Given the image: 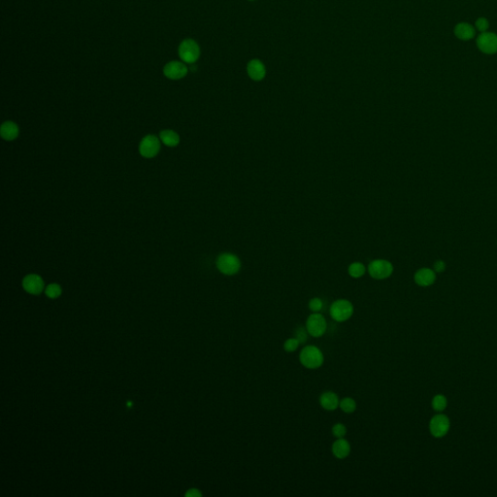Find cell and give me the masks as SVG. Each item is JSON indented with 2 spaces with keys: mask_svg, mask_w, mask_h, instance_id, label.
Wrapping results in <instances>:
<instances>
[{
  "mask_svg": "<svg viewBox=\"0 0 497 497\" xmlns=\"http://www.w3.org/2000/svg\"><path fill=\"white\" fill-rule=\"evenodd\" d=\"M247 73L253 81L260 82L266 76V67L261 60L254 59L251 60L247 64Z\"/></svg>",
  "mask_w": 497,
  "mask_h": 497,
  "instance_id": "cell-11",
  "label": "cell"
},
{
  "mask_svg": "<svg viewBox=\"0 0 497 497\" xmlns=\"http://www.w3.org/2000/svg\"><path fill=\"white\" fill-rule=\"evenodd\" d=\"M327 323L322 314L313 313L306 321V329L308 334L315 338H319L325 333Z\"/></svg>",
  "mask_w": 497,
  "mask_h": 497,
  "instance_id": "cell-5",
  "label": "cell"
},
{
  "mask_svg": "<svg viewBox=\"0 0 497 497\" xmlns=\"http://www.w3.org/2000/svg\"><path fill=\"white\" fill-rule=\"evenodd\" d=\"M299 345H300V342L296 337L288 338L284 343V350L286 351V353H294L299 349Z\"/></svg>",
  "mask_w": 497,
  "mask_h": 497,
  "instance_id": "cell-21",
  "label": "cell"
},
{
  "mask_svg": "<svg viewBox=\"0 0 497 497\" xmlns=\"http://www.w3.org/2000/svg\"><path fill=\"white\" fill-rule=\"evenodd\" d=\"M368 271L370 276L377 279V280H383L385 278H388L393 271L392 264L387 261L384 260H377L373 261L368 267Z\"/></svg>",
  "mask_w": 497,
  "mask_h": 497,
  "instance_id": "cell-7",
  "label": "cell"
},
{
  "mask_svg": "<svg viewBox=\"0 0 497 497\" xmlns=\"http://www.w3.org/2000/svg\"><path fill=\"white\" fill-rule=\"evenodd\" d=\"M435 281V273L433 270L428 268L420 269L415 274V282L422 286H428L432 285Z\"/></svg>",
  "mask_w": 497,
  "mask_h": 497,
  "instance_id": "cell-16",
  "label": "cell"
},
{
  "mask_svg": "<svg viewBox=\"0 0 497 497\" xmlns=\"http://www.w3.org/2000/svg\"><path fill=\"white\" fill-rule=\"evenodd\" d=\"M364 273H365V267L361 262H355L349 266V274L353 278H361Z\"/></svg>",
  "mask_w": 497,
  "mask_h": 497,
  "instance_id": "cell-20",
  "label": "cell"
},
{
  "mask_svg": "<svg viewBox=\"0 0 497 497\" xmlns=\"http://www.w3.org/2000/svg\"><path fill=\"white\" fill-rule=\"evenodd\" d=\"M478 49L485 55L497 54V34L493 32L485 31L481 33L477 38Z\"/></svg>",
  "mask_w": 497,
  "mask_h": 497,
  "instance_id": "cell-6",
  "label": "cell"
},
{
  "mask_svg": "<svg viewBox=\"0 0 497 497\" xmlns=\"http://www.w3.org/2000/svg\"><path fill=\"white\" fill-rule=\"evenodd\" d=\"M202 493L196 488H190L186 492V496L187 497H200Z\"/></svg>",
  "mask_w": 497,
  "mask_h": 497,
  "instance_id": "cell-28",
  "label": "cell"
},
{
  "mask_svg": "<svg viewBox=\"0 0 497 497\" xmlns=\"http://www.w3.org/2000/svg\"><path fill=\"white\" fill-rule=\"evenodd\" d=\"M249 1H255V0H249Z\"/></svg>",
  "mask_w": 497,
  "mask_h": 497,
  "instance_id": "cell-30",
  "label": "cell"
},
{
  "mask_svg": "<svg viewBox=\"0 0 497 497\" xmlns=\"http://www.w3.org/2000/svg\"><path fill=\"white\" fill-rule=\"evenodd\" d=\"M432 407L438 412L444 410L447 407V399L443 395H436L432 400Z\"/></svg>",
  "mask_w": 497,
  "mask_h": 497,
  "instance_id": "cell-22",
  "label": "cell"
},
{
  "mask_svg": "<svg viewBox=\"0 0 497 497\" xmlns=\"http://www.w3.org/2000/svg\"><path fill=\"white\" fill-rule=\"evenodd\" d=\"M332 454L338 460H345L351 454V445L345 438H338L332 445Z\"/></svg>",
  "mask_w": 497,
  "mask_h": 497,
  "instance_id": "cell-13",
  "label": "cell"
},
{
  "mask_svg": "<svg viewBox=\"0 0 497 497\" xmlns=\"http://www.w3.org/2000/svg\"><path fill=\"white\" fill-rule=\"evenodd\" d=\"M0 133L3 139L7 141H12L19 135V126L13 122H5L1 125Z\"/></svg>",
  "mask_w": 497,
  "mask_h": 497,
  "instance_id": "cell-17",
  "label": "cell"
},
{
  "mask_svg": "<svg viewBox=\"0 0 497 497\" xmlns=\"http://www.w3.org/2000/svg\"><path fill=\"white\" fill-rule=\"evenodd\" d=\"M160 138L163 142V144L168 147H175L180 142V137L178 135V133L170 129L162 130L160 134Z\"/></svg>",
  "mask_w": 497,
  "mask_h": 497,
  "instance_id": "cell-18",
  "label": "cell"
},
{
  "mask_svg": "<svg viewBox=\"0 0 497 497\" xmlns=\"http://www.w3.org/2000/svg\"><path fill=\"white\" fill-rule=\"evenodd\" d=\"M323 301L319 297H314L309 301V309L312 313H320L323 309Z\"/></svg>",
  "mask_w": 497,
  "mask_h": 497,
  "instance_id": "cell-25",
  "label": "cell"
},
{
  "mask_svg": "<svg viewBox=\"0 0 497 497\" xmlns=\"http://www.w3.org/2000/svg\"><path fill=\"white\" fill-rule=\"evenodd\" d=\"M445 262H443L442 261H438L437 262H435L434 264V269L436 272H442L445 270Z\"/></svg>",
  "mask_w": 497,
  "mask_h": 497,
  "instance_id": "cell-29",
  "label": "cell"
},
{
  "mask_svg": "<svg viewBox=\"0 0 497 497\" xmlns=\"http://www.w3.org/2000/svg\"><path fill=\"white\" fill-rule=\"evenodd\" d=\"M450 428V421L445 415H436L429 423V429L434 437L440 438L446 435Z\"/></svg>",
  "mask_w": 497,
  "mask_h": 497,
  "instance_id": "cell-9",
  "label": "cell"
},
{
  "mask_svg": "<svg viewBox=\"0 0 497 497\" xmlns=\"http://www.w3.org/2000/svg\"><path fill=\"white\" fill-rule=\"evenodd\" d=\"M320 404L324 410L334 411L339 407L340 400L333 391H325L320 396Z\"/></svg>",
  "mask_w": 497,
  "mask_h": 497,
  "instance_id": "cell-15",
  "label": "cell"
},
{
  "mask_svg": "<svg viewBox=\"0 0 497 497\" xmlns=\"http://www.w3.org/2000/svg\"><path fill=\"white\" fill-rule=\"evenodd\" d=\"M299 361L307 369H317L323 365L324 358L320 349L316 346L309 345L300 352Z\"/></svg>",
  "mask_w": 497,
  "mask_h": 497,
  "instance_id": "cell-1",
  "label": "cell"
},
{
  "mask_svg": "<svg viewBox=\"0 0 497 497\" xmlns=\"http://www.w3.org/2000/svg\"><path fill=\"white\" fill-rule=\"evenodd\" d=\"M330 317L338 323H343L351 319L354 314L353 304L346 299H339L334 301L329 310Z\"/></svg>",
  "mask_w": 497,
  "mask_h": 497,
  "instance_id": "cell-2",
  "label": "cell"
},
{
  "mask_svg": "<svg viewBox=\"0 0 497 497\" xmlns=\"http://www.w3.org/2000/svg\"><path fill=\"white\" fill-rule=\"evenodd\" d=\"M23 286L28 293L39 294L44 288V282L42 278L35 274H30L25 276L23 281Z\"/></svg>",
  "mask_w": 497,
  "mask_h": 497,
  "instance_id": "cell-12",
  "label": "cell"
},
{
  "mask_svg": "<svg viewBox=\"0 0 497 497\" xmlns=\"http://www.w3.org/2000/svg\"><path fill=\"white\" fill-rule=\"evenodd\" d=\"M475 27L478 31L483 33V32L487 31V29L489 27V23L485 18H479L475 23Z\"/></svg>",
  "mask_w": 497,
  "mask_h": 497,
  "instance_id": "cell-26",
  "label": "cell"
},
{
  "mask_svg": "<svg viewBox=\"0 0 497 497\" xmlns=\"http://www.w3.org/2000/svg\"><path fill=\"white\" fill-rule=\"evenodd\" d=\"M332 434L335 437L336 439L338 438H344L346 434H347V427L343 424V423H335L333 426H332Z\"/></svg>",
  "mask_w": 497,
  "mask_h": 497,
  "instance_id": "cell-24",
  "label": "cell"
},
{
  "mask_svg": "<svg viewBox=\"0 0 497 497\" xmlns=\"http://www.w3.org/2000/svg\"><path fill=\"white\" fill-rule=\"evenodd\" d=\"M179 56L186 63H194L200 57L199 45L192 39L184 40L179 47Z\"/></svg>",
  "mask_w": 497,
  "mask_h": 497,
  "instance_id": "cell-3",
  "label": "cell"
},
{
  "mask_svg": "<svg viewBox=\"0 0 497 497\" xmlns=\"http://www.w3.org/2000/svg\"><path fill=\"white\" fill-rule=\"evenodd\" d=\"M307 333H308L307 329H304L302 327L297 328V330L295 332V337L299 339L300 344L304 343V341L307 339Z\"/></svg>",
  "mask_w": 497,
  "mask_h": 497,
  "instance_id": "cell-27",
  "label": "cell"
},
{
  "mask_svg": "<svg viewBox=\"0 0 497 497\" xmlns=\"http://www.w3.org/2000/svg\"><path fill=\"white\" fill-rule=\"evenodd\" d=\"M340 409L346 414H353L357 410V402L354 398L345 397L340 400Z\"/></svg>",
  "mask_w": 497,
  "mask_h": 497,
  "instance_id": "cell-19",
  "label": "cell"
},
{
  "mask_svg": "<svg viewBox=\"0 0 497 497\" xmlns=\"http://www.w3.org/2000/svg\"><path fill=\"white\" fill-rule=\"evenodd\" d=\"M188 72L186 64L180 62H168L163 69L164 75L170 80L183 79Z\"/></svg>",
  "mask_w": 497,
  "mask_h": 497,
  "instance_id": "cell-10",
  "label": "cell"
},
{
  "mask_svg": "<svg viewBox=\"0 0 497 497\" xmlns=\"http://www.w3.org/2000/svg\"><path fill=\"white\" fill-rule=\"evenodd\" d=\"M454 33L460 40L469 41L474 38L476 31L474 26L469 23H460L455 26Z\"/></svg>",
  "mask_w": 497,
  "mask_h": 497,
  "instance_id": "cell-14",
  "label": "cell"
},
{
  "mask_svg": "<svg viewBox=\"0 0 497 497\" xmlns=\"http://www.w3.org/2000/svg\"><path fill=\"white\" fill-rule=\"evenodd\" d=\"M218 269L224 275H234L241 267V263L236 256L232 254H223L217 260Z\"/></svg>",
  "mask_w": 497,
  "mask_h": 497,
  "instance_id": "cell-4",
  "label": "cell"
},
{
  "mask_svg": "<svg viewBox=\"0 0 497 497\" xmlns=\"http://www.w3.org/2000/svg\"><path fill=\"white\" fill-rule=\"evenodd\" d=\"M161 150V143L159 138L155 135H147L144 137L140 143L139 152L142 157L146 159H152L156 157Z\"/></svg>",
  "mask_w": 497,
  "mask_h": 497,
  "instance_id": "cell-8",
  "label": "cell"
},
{
  "mask_svg": "<svg viewBox=\"0 0 497 497\" xmlns=\"http://www.w3.org/2000/svg\"><path fill=\"white\" fill-rule=\"evenodd\" d=\"M46 294L50 299H58L62 294V287L58 284H51L46 288Z\"/></svg>",
  "mask_w": 497,
  "mask_h": 497,
  "instance_id": "cell-23",
  "label": "cell"
}]
</instances>
